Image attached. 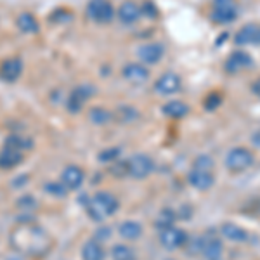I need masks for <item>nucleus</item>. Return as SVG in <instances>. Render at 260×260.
Instances as JSON below:
<instances>
[{"instance_id": "f257e3e1", "label": "nucleus", "mask_w": 260, "mask_h": 260, "mask_svg": "<svg viewBox=\"0 0 260 260\" xmlns=\"http://www.w3.org/2000/svg\"><path fill=\"white\" fill-rule=\"evenodd\" d=\"M12 246L24 255H44L50 246V238L37 225H23L12 231Z\"/></svg>"}, {"instance_id": "f03ea898", "label": "nucleus", "mask_w": 260, "mask_h": 260, "mask_svg": "<svg viewBox=\"0 0 260 260\" xmlns=\"http://www.w3.org/2000/svg\"><path fill=\"white\" fill-rule=\"evenodd\" d=\"M85 205H87V213H89V217L95 222H103L104 219H108V217L115 215L120 208V203H118V200H116V196L108 191L95 192Z\"/></svg>"}, {"instance_id": "7ed1b4c3", "label": "nucleus", "mask_w": 260, "mask_h": 260, "mask_svg": "<svg viewBox=\"0 0 260 260\" xmlns=\"http://www.w3.org/2000/svg\"><path fill=\"white\" fill-rule=\"evenodd\" d=\"M210 18L215 24L233 23V21L238 18L236 0H213Z\"/></svg>"}, {"instance_id": "20e7f679", "label": "nucleus", "mask_w": 260, "mask_h": 260, "mask_svg": "<svg viewBox=\"0 0 260 260\" xmlns=\"http://www.w3.org/2000/svg\"><path fill=\"white\" fill-rule=\"evenodd\" d=\"M253 161H255L253 153L246 148H241V146L240 148H233L228 153V156H225V167L231 172H236V174L250 169L253 165Z\"/></svg>"}, {"instance_id": "39448f33", "label": "nucleus", "mask_w": 260, "mask_h": 260, "mask_svg": "<svg viewBox=\"0 0 260 260\" xmlns=\"http://www.w3.org/2000/svg\"><path fill=\"white\" fill-rule=\"evenodd\" d=\"M154 170V163L148 156V154H134L127 160V172L130 177L134 179H146L153 174Z\"/></svg>"}, {"instance_id": "423d86ee", "label": "nucleus", "mask_w": 260, "mask_h": 260, "mask_svg": "<svg viewBox=\"0 0 260 260\" xmlns=\"http://www.w3.org/2000/svg\"><path fill=\"white\" fill-rule=\"evenodd\" d=\"M87 14L95 23L106 24L115 16V9H113L111 2H108V0H90L89 7H87Z\"/></svg>"}, {"instance_id": "0eeeda50", "label": "nucleus", "mask_w": 260, "mask_h": 260, "mask_svg": "<svg viewBox=\"0 0 260 260\" xmlns=\"http://www.w3.org/2000/svg\"><path fill=\"white\" fill-rule=\"evenodd\" d=\"M160 243L163 248L167 250H177L180 246H186L187 234L186 231L170 225V228L160 229Z\"/></svg>"}, {"instance_id": "6e6552de", "label": "nucleus", "mask_w": 260, "mask_h": 260, "mask_svg": "<svg viewBox=\"0 0 260 260\" xmlns=\"http://www.w3.org/2000/svg\"><path fill=\"white\" fill-rule=\"evenodd\" d=\"M251 66H253V57L245 50H234L224 62V70L229 75H238L240 71L248 70Z\"/></svg>"}, {"instance_id": "1a4fd4ad", "label": "nucleus", "mask_w": 260, "mask_h": 260, "mask_svg": "<svg viewBox=\"0 0 260 260\" xmlns=\"http://www.w3.org/2000/svg\"><path fill=\"white\" fill-rule=\"evenodd\" d=\"M95 94V89L92 85H78L70 92V98L66 101V108L71 113H78L83 108V104Z\"/></svg>"}, {"instance_id": "9d476101", "label": "nucleus", "mask_w": 260, "mask_h": 260, "mask_svg": "<svg viewBox=\"0 0 260 260\" xmlns=\"http://www.w3.org/2000/svg\"><path fill=\"white\" fill-rule=\"evenodd\" d=\"M187 182L198 191H208L215 184V175H213L212 170H201L192 167L191 172L187 174Z\"/></svg>"}, {"instance_id": "9b49d317", "label": "nucleus", "mask_w": 260, "mask_h": 260, "mask_svg": "<svg viewBox=\"0 0 260 260\" xmlns=\"http://www.w3.org/2000/svg\"><path fill=\"white\" fill-rule=\"evenodd\" d=\"M180 85H182V82H180L179 75L163 73L156 80V83H154V90L160 95H172V94H177L180 90Z\"/></svg>"}, {"instance_id": "f8f14e48", "label": "nucleus", "mask_w": 260, "mask_h": 260, "mask_svg": "<svg viewBox=\"0 0 260 260\" xmlns=\"http://www.w3.org/2000/svg\"><path fill=\"white\" fill-rule=\"evenodd\" d=\"M21 73H23V61L19 57H9L0 64V78L7 83L16 82L21 77Z\"/></svg>"}, {"instance_id": "ddd939ff", "label": "nucleus", "mask_w": 260, "mask_h": 260, "mask_svg": "<svg viewBox=\"0 0 260 260\" xmlns=\"http://www.w3.org/2000/svg\"><path fill=\"white\" fill-rule=\"evenodd\" d=\"M121 75H123V78L127 82L134 83V85H141V83L148 82L149 70L144 64H141V62H130V64L123 68Z\"/></svg>"}, {"instance_id": "4468645a", "label": "nucleus", "mask_w": 260, "mask_h": 260, "mask_svg": "<svg viewBox=\"0 0 260 260\" xmlns=\"http://www.w3.org/2000/svg\"><path fill=\"white\" fill-rule=\"evenodd\" d=\"M83 179H85V174H83V170L77 165L66 167V169L62 170V175H61L62 186H64L66 189H71V191L78 189V187L83 184Z\"/></svg>"}, {"instance_id": "2eb2a0df", "label": "nucleus", "mask_w": 260, "mask_h": 260, "mask_svg": "<svg viewBox=\"0 0 260 260\" xmlns=\"http://www.w3.org/2000/svg\"><path fill=\"white\" fill-rule=\"evenodd\" d=\"M236 45H250V44H260V24L248 23L238 30L234 37Z\"/></svg>"}, {"instance_id": "dca6fc26", "label": "nucleus", "mask_w": 260, "mask_h": 260, "mask_svg": "<svg viewBox=\"0 0 260 260\" xmlns=\"http://www.w3.org/2000/svg\"><path fill=\"white\" fill-rule=\"evenodd\" d=\"M163 52H165L163 45L153 42V44L142 45L137 54H139V59L142 62H146V64H156V62H160V59L163 57Z\"/></svg>"}, {"instance_id": "f3484780", "label": "nucleus", "mask_w": 260, "mask_h": 260, "mask_svg": "<svg viewBox=\"0 0 260 260\" xmlns=\"http://www.w3.org/2000/svg\"><path fill=\"white\" fill-rule=\"evenodd\" d=\"M220 234H222V238H225L228 241H233V243H245L248 240V233H246L241 225L234 224V222H225V224H222Z\"/></svg>"}, {"instance_id": "a211bd4d", "label": "nucleus", "mask_w": 260, "mask_h": 260, "mask_svg": "<svg viewBox=\"0 0 260 260\" xmlns=\"http://www.w3.org/2000/svg\"><path fill=\"white\" fill-rule=\"evenodd\" d=\"M23 161V153L9 146H4V149L0 151V169L11 170L14 167H18Z\"/></svg>"}, {"instance_id": "6ab92c4d", "label": "nucleus", "mask_w": 260, "mask_h": 260, "mask_svg": "<svg viewBox=\"0 0 260 260\" xmlns=\"http://www.w3.org/2000/svg\"><path fill=\"white\" fill-rule=\"evenodd\" d=\"M118 18H120V21L123 24L136 23V21L141 18L139 6H137L136 2H132V0H127V2H123L120 6V9H118Z\"/></svg>"}, {"instance_id": "aec40b11", "label": "nucleus", "mask_w": 260, "mask_h": 260, "mask_svg": "<svg viewBox=\"0 0 260 260\" xmlns=\"http://www.w3.org/2000/svg\"><path fill=\"white\" fill-rule=\"evenodd\" d=\"M201 255L205 260H222L224 255V245L217 238H210V240L203 241V248H201Z\"/></svg>"}, {"instance_id": "412c9836", "label": "nucleus", "mask_w": 260, "mask_h": 260, "mask_svg": "<svg viewBox=\"0 0 260 260\" xmlns=\"http://www.w3.org/2000/svg\"><path fill=\"white\" fill-rule=\"evenodd\" d=\"M161 111H163V115L169 116V118L179 120V118L187 116L189 106H187L186 103H182V101H170V103H167L165 106L161 108Z\"/></svg>"}, {"instance_id": "4be33fe9", "label": "nucleus", "mask_w": 260, "mask_h": 260, "mask_svg": "<svg viewBox=\"0 0 260 260\" xmlns=\"http://www.w3.org/2000/svg\"><path fill=\"white\" fill-rule=\"evenodd\" d=\"M82 258L83 260H104L106 258V251H104L103 245L95 240H90L83 245L82 248Z\"/></svg>"}, {"instance_id": "5701e85b", "label": "nucleus", "mask_w": 260, "mask_h": 260, "mask_svg": "<svg viewBox=\"0 0 260 260\" xmlns=\"http://www.w3.org/2000/svg\"><path fill=\"white\" fill-rule=\"evenodd\" d=\"M120 236L125 238V240L132 241V240H137V238H141L142 234V225L139 222L136 220H125L123 224L120 225Z\"/></svg>"}, {"instance_id": "b1692460", "label": "nucleus", "mask_w": 260, "mask_h": 260, "mask_svg": "<svg viewBox=\"0 0 260 260\" xmlns=\"http://www.w3.org/2000/svg\"><path fill=\"white\" fill-rule=\"evenodd\" d=\"M16 24H18V28L23 33H37L39 31V23H37V19L33 18L31 14H28V12L19 14L18 19H16Z\"/></svg>"}, {"instance_id": "393cba45", "label": "nucleus", "mask_w": 260, "mask_h": 260, "mask_svg": "<svg viewBox=\"0 0 260 260\" xmlns=\"http://www.w3.org/2000/svg\"><path fill=\"white\" fill-rule=\"evenodd\" d=\"M89 116H90V120L94 121V123H98V125H104V123H108L111 118H113V115L108 110H104V108H92L90 113H89Z\"/></svg>"}, {"instance_id": "a878e982", "label": "nucleus", "mask_w": 260, "mask_h": 260, "mask_svg": "<svg viewBox=\"0 0 260 260\" xmlns=\"http://www.w3.org/2000/svg\"><path fill=\"white\" fill-rule=\"evenodd\" d=\"M6 146L9 148H14L18 151H23V149H30L31 148V141L26 139V137H21V136H9L6 141Z\"/></svg>"}, {"instance_id": "bb28decb", "label": "nucleus", "mask_w": 260, "mask_h": 260, "mask_svg": "<svg viewBox=\"0 0 260 260\" xmlns=\"http://www.w3.org/2000/svg\"><path fill=\"white\" fill-rule=\"evenodd\" d=\"M222 101H224V98H222L220 92H210V94L205 98L203 101V106L207 111H215L217 108L222 106Z\"/></svg>"}, {"instance_id": "cd10ccee", "label": "nucleus", "mask_w": 260, "mask_h": 260, "mask_svg": "<svg viewBox=\"0 0 260 260\" xmlns=\"http://www.w3.org/2000/svg\"><path fill=\"white\" fill-rule=\"evenodd\" d=\"M113 260H130L134 258V250L127 245H116L111 250Z\"/></svg>"}, {"instance_id": "c85d7f7f", "label": "nucleus", "mask_w": 260, "mask_h": 260, "mask_svg": "<svg viewBox=\"0 0 260 260\" xmlns=\"http://www.w3.org/2000/svg\"><path fill=\"white\" fill-rule=\"evenodd\" d=\"M174 220H175V213L172 210H163L160 213V217L156 219V225L158 229H165V228H170L174 225Z\"/></svg>"}, {"instance_id": "c756f323", "label": "nucleus", "mask_w": 260, "mask_h": 260, "mask_svg": "<svg viewBox=\"0 0 260 260\" xmlns=\"http://www.w3.org/2000/svg\"><path fill=\"white\" fill-rule=\"evenodd\" d=\"M192 167H194V169H201V170H213L215 163H213L212 156H208V154H200L194 160V165Z\"/></svg>"}, {"instance_id": "7c9ffc66", "label": "nucleus", "mask_w": 260, "mask_h": 260, "mask_svg": "<svg viewBox=\"0 0 260 260\" xmlns=\"http://www.w3.org/2000/svg\"><path fill=\"white\" fill-rule=\"evenodd\" d=\"M120 148H110V149H104L101 151L99 154V160L104 161V163H110V161H118L120 158Z\"/></svg>"}, {"instance_id": "2f4dec72", "label": "nucleus", "mask_w": 260, "mask_h": 260, "mask_svg": "<svg viewBox=\"0 0 260 260\" xmlns=\"http://www.w3.org/2000/svg\"><path fill=\"white\" fill-rule=\"evenodd\" d=\"M139 9H141V14H144L146 18H149V19H153V18H156V16H158L156 6H154L153 2H149V0H146L142 6H139Z\"/></svg>"}, {"instance_id": "473e14b6", "label": "nucleus", "mask_w": 260, "mask_h": 260, "mask_svg": "<svg viewBox=\"0 0 260 260\" xmlns=\"http://www.w3.org/2000/svg\"><path fill=\"white\" fill-rule=\"evenodd\" d=\"M45 191H47L49 194H52V196H64L68 189H66V187L62 186V182L61 184L49 182V184H45Z\"/></svg>"}, {"instance_id": "72a5a7b5", "label": "nucleus", "mask_w": 260, "mask_h": 260, "mask_svg": "<svg viewBox=\"0 0 260 260\" xmlns=\"http://www.w3.org/2000/svg\"><path fill=\"white\" fill-rule=\"evenodd\" d=\"M111 229L110 228H99V231L95 233V241H99V243H103V241H106L108 238L111 236Z\"/></svg>"}, {"instance_id": "f704fd0d", "label": "nucleus", "mask_w": 260, "mask_h": 260, "mask_svg": "<svg viewBox=\"0 0 260 260\" xmlns=\"http://www.w3.org/2000/svg\"><path fill=\"white\" fill-rule=\"evenodd\" d=\"M251 92H253L257 98H260V77L253 83H251Z\"/></svg>"}, {"instance_id": "c9c22d12", "label": "nucleus", "mask_w": 260, "mask_h": 260, "mask_svg": "<svg viewBox=\"0 0 260 260\" xmlns=\"http://www.w3.org/2000/svg\"><path fill=\"white\" fill-rule=\"evenodd\" d=\"M7 260H24V258L21 257V255H12V257H9Z\"/></svg>"}, {"instance_id": "e433bc0d", "label": "nucleus", "mask_w": 260, "mask_h": 260, "mask_svg": "<svg viewBox=\"0 0 260 260\" xmlns=\"http://www.w3.org/2000/svg\"><path fill=\"white\" fill-rule=\"evenodd\" d=\"M130 260H134V258H130Z\"/></svg>"}]
</instances>
